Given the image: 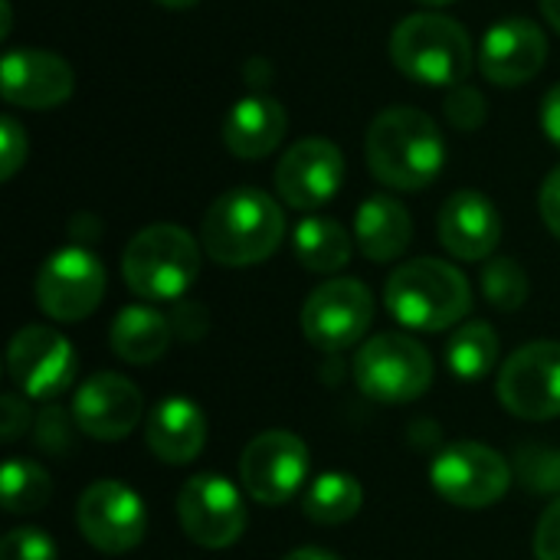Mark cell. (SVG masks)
I'll return each mask as SVG.
<instances>
[{
    "label": "cell",
    "instance_id": "cell-1",
    "mask_svg": "<svg viewBox=\"0 0 560 560\" xmlns=\"http://www.w3.org/2000/svg\"><path fill=\"white\" fill-rule=\"evenodd\" d=\"M371 174L394 190H423L446 167V141L436 121L410 105L381 112L364 138Z\"/></svg>",
    "mask_w": 560,
    "mask_h": 560
},
{
    "label": "cell",
    "instance_id": "cell-2",
    "mask_svg": "<svg viewBox=\"0 0 560 560\" xmlns=\"http://www.w3.org/2000/svg\"><path fill=\"white\" fill-rule=\"evenodd\" d=\"M285 236L282 207L256 187L220 194L200 226L203 253L220 266H256L269 259Z\"/></svg>",
    "mask_w": 560,
    "mask_h": 560
},
{
    "label": "cell",
    "instance_id": "cell-3",
    "mask_svg": "<svg viewBox=\"0 0 560 560\" xmlns=\"http://www.w3.org/2000/svg\"><path fill=\"white\" fill-rule=\"evenodd\" d=\"M384 305L404 328L446 331L469 315L472 292L456 266L423 256L394 269L384 285Z\"/></svg>",
    "mask_w": 560,
    "mask_h": 560
},
{
    "label": "cell",
    "instance_id": "cell-4",
    "mask_svg": "<svg viewBox=\"0 0 560 560\" xmlns=\"http://www.w3.org/2000/svg\"><path fill=\"white\" fill-rule=\"evenodd\" d=\"M121 276L138 299L177 302L200 276V243L174 223H154L131 236Z\"/></svg>",
    "mask_w": 560,
    "mask_h": 560
},
{
    "label": "cell",
    "instance_id": "cell-5",
    "mask_svg": "<svg viewBox=\"0 0 560 560\" xmlns=\"http://www.w3.org/2000/svg\"><path fill=\"white\" fill-rule=\"evenodd\" d=\"M390 59L413 82L453 89L472 69V39L453 16L413 13L390 33Z\"/></svg>",
    "mask_w": 560,
    "mask_h": 560
},
{
    "label": "cell",
    "instance_id": "cell-6",
    "mask_svg": "<svg viewBox=\"0 0 560 560\" xmlns=\"http://www.w3.org/2000/svg\"><path fill=\"white\" fill-rule=\"evenodd\" d=\"M354 381L364 397L384 407H400L423 397L433 384V358L410 335L384 331L361 345L354 358Z\"/></svg>",
    "mask_w": 560,
    "mask_h": 560
},
{
    "label": "cell",
    "instance_id": "cell-7",
    "mask_svg": "<svg viewBox=\"0 0 560 560\" xmlns=\"http://www.w3.org/2000/svg\"><path fill=\"white\" fill-rule=\"evenodd\" d=\"M430 482L440 499L456 509H489L505 499L512 486V466L486 443H450L430 466Z\"/></svg>",
    "mask_w": 560,
    "mask_h": 560
},
{
    "label": "cell",
    "instance_id": "cell-8",
    "mask_svg": "<svg viewBox=\"0 0 560 560\" xmlns=\"http://www.w3.org/2000/svg\"><path fill=\"white\" fill-rule=\"evenodd\" d=\"M374 322L371 289L358 279H328L302 305V331L318 351L354 348Z\"/></svg>",
    "mask_w": 560,
    "mask_h": 560
},
{
    "label": "cell",
    "instance_id": "cell-9",
    "mask_svg": "<svg viewBox=\"0 0 560 560\" xmlns=\"http://www.w3.org/2000/svg\"><path fill=\"white\" fill-rule=\"evenodd\" d=\"M495 394L522 420L560 417V341H532L505 358Z\"/></svg>",
    "mask_w": 560,
    "mask_h": 560
},
{
    "label": "cell",
    "instance_id": "cell-10",
    "mask_svg": "<svg viewBox=\"0 0 560 560\" xmlns=\"http://www.w3.org/2000/svg\"><path fill=\"white\" fill-rule=\"evenodd\" d=\"M177 522L184 535L210 551L230 548L246 532V505L240 489L217 472H200L177 492Z\"/></svg>",
    "mask_w": 560,
    "mask_h": 560
},
{
    "label": "cell",
    "instance_id": "cell-11",
    "mask_svg": "<svg viewBox=\"0 0 560 560\" xmlns=\"http://www.w3.org/2000/svg\"><path fill=\"white\" fill-rule=\"evenodd\" d=\"M75 525L95 551L128 555L144 541L148 512L135 489L118 479H98L79 495Z\"/></svg>",
    "mask_w": 560,
    "mask_h": 560
},
{
    "label": "cell",
    "instance_id": "cell-12",
    "mask_svg": "<svg viewBox=\"0 0 560 560\" xmlns=\"http://www.w3.org/2000/svg\"><path fill=\"white\" fill-rule=\"evenodd\" d=\"M105 266L85 246H66L52 253L36 276V305L52 322L89 318L105 295Z\"/></svg>",
    "mask_w": 560,
    "mask_h": 560
},
{
    "label": "cell",
    "instance_id": "cell-13",
    "mask_svg": "<svg viewBox=\"0 0 560 560\" xmlns=\"http://www.w3.org/2000/svg\"><path fill=\"white\" fill-rule=\"evenodd\" d=\"M7 368L23 397L56 400L62 390L72 387L79 358L62 331L49 325H26L13 335L7 348Z\"/></svg>",
    "mask_w": 560,
    "mask_h": 560
},
{
    "label": "cell",
    "instance_id": "cell-14",
    "mask_svg": "<svg viewBox=\"0 0 560 560\" xmlns=\"http://www.w3.org/2000/svg\"><path fill=\"white\" fill-rule=\"evenodd\" d=\"M308 446L289 430L259 433L240 456V482L259 505H285L308 479Z\"/></svg>",
    "mask_w": 560,
    "mask_h": 560
},
{
    "label": "cell",
    "instance_id": "cell-15",
    "mask_svg": "<svg viewBox=\"0 0 560 560\" xmlns=\"http://www.w3.org/2000/svg\"><path fill=\"white\" fill-rule=\"evenodd\" d=\"M345 184V158L338 144L325 138H302L295 141L279 167H276V190L282 203L292 210H318L325 207Z\"/></svg>",
    "mask_w": 560,
    "mask_h": 560
},
{
    "label": "cell",
    "instance_id": "cell-16",
    "mask_svg": "<svg viewBox=\"0 0 560 560\" xmlns=\"http://www.w3.org/2000/svg\"><path fill=\"white\" fill-rule=\"evenodd\" d=\"M144 413V400L141 390L121 377V374H92L89 381L79 384L75 400H72V420L75 427L92 436V440H125Z\"/></svg>",
    "mask_w": 560,
    "mask_h": 560
},
{
    "label": "cell",
    "instance_id": "cell-17",
    "mask_svg": "<svg viewBox=\"0 0 560 560\" xmlns=\"http://www.w3.org/2000/svg\"><path fill=\"white\" fill-rule=\"evenodd\" d=\"M0 85L3 98L16 108H56L75 89L72 66L46 49H7L0 62Z\"/></svg>",
    "mask_w": 560,
    "mask_h": 560
},
{
    "label": "cell",
    "instance_id": "cell-18",
    "mask_svg": "<svg viewBox=\"0 0 560 560\" xmlns=\"http://www.w3.org/2000/svg\"><path fill=\"white\" fill-rule=\"evenodd\" d=\"M548 62V36L538 23L512 16L495 23L479 46V69L489 82L515 89L532 82Z\"/></svg>",
    "mask_w": 560,
    "mask_h": 560
},
{
    "label": "cell",
    "instance_id": "cell-19",
    "mask_svg": "<svg viewBox=\"0 0 560 560\" xmlns=\"http://www.w3.org/2000/svg\"><path fill=\"white\" fill-rule=\"evenodd\" d=\"M436 233H440V243L446 246L450 256L466 259V262H479L499 249L502 217L486 194L456 190L440 210Z\"/></svg>",
    "mask_w": 560,
    "mask_h": 560
},
{
    "label": "cell",
    "instance_id": "cell-20",
    "mask_svg": "<svg viewBox=\"0 0 560 560\" xmlns=\"http://www.w3.org/2000/svg\"><path fill=\"white\" fill-rule=\"evenodd\" d=\"M144 440L161 463L187 466L207 446V417L190 397H164L148 413Z\"/></svg>",
    "mask_w": 560,
    "mask_h": 560
},
{
    "label": "cell",
    "instance_id": "cell-21",
    "mask_svg": "<svg viewBox=\"0 0 560 560\" xmlns=\"http://www.w3.org/2000/svg\"><path fill=\"white\" fill-rule=\"evenodd\" d=\"M285 128L289 115L272 95H246L230 108L223 121V141L230 154L243 161H259L282 144Z\"/></svg>",
    "mask_w": 560,
    "mask_h": 560
},
{
    "label": "cell",
    "instance_id": "cell-22",
    "mask_svg": "<svg viewBox=\"0 0 560 560\" xmlns=\"http://www.w3.org/2000/svg\"><path fill=\"white\" fill-rule=\"evenodd\" d=\"M354 240L358 249L371 259V262H394L407 253L410 240H413V220L410 210L394 200V197H368L358 207L354 217Z\"/></svg>",
    "mask_w": 560,
    "mask_h": 560
},
{
    "label": "cell",
    "instance_id": "cell-23",
    "mask_svg": "<svg viewBox=\"0 0 560 560\" xmlns=\"http://www.w3.org/2000/svg\"><path fill=\"white\" fill-rule=\"evenodd\" d=\"M171 318L148 305H128L115 315L108 345L128 364H154L171 348Z\"/></svg>",
    "mask_w": 560,
    "mask_h": 560
},
{
    "label": "cell",
    "instance_id": "cell-24",
    "mask_svg": "<svg viewBox=\"0 0 560 560\" xmlns=\"http://www.w3.org/2000/svg\"><path fill=\"white\" fill-rule=\"evenodd\" d=\"M292 249L308 272H322V276L341 272L351 262V236L331 217L302 220L292 233Z\"/></svg>",
    "mask_w": 560,
    "mask_h": 560
},
{
    "label": "cell",
    "instance_id": "cell-25",
    "mask_svg": "<svg viewBox=\"0 0 560 560\" xmlns=\"http://www.w3.org/2000/svg\"><path fill=\"white\" fill-rule=\"evenodd\" d=\"M499 361V335L489 322H466L446 345V368L456 381L476 384L492 374Z\"/></svg>",
    "mask_w": 560,
    "mask_h": 560
},
{
    "label": "cell",
    "instance_id": "cell-26",
    "mask_svg": "<svg viewBox=\"0 0 560 560\" xmlns=\"http://www.w3.org/2000/svg\"><path fill=\"white\" fill-rule=\"evenodd\" d=\"M364 505V489L348 472H322L305 492V518L315 525H345Z\"/></svg>",
    "mask_w": 560,
    "mask_h": 560
},
{
    "label": "cell",
    "instance_id": "cell-27",
    "mask_svg": "<svg viewBox=\"0 0 560 560\" xmlns=\"http://www.w3.org/2000/svg\"><path fill=\"white\" fill-rule=\"evenodd\" d=\"M0 492H3V509L10 515H23V512H39L49 502L52 482L43 466L26 459H10L0 469Z\"/></svg>",
    "mask_w": 560,
    "mask_h": 560
},
{
    "label": "cell",
    "instance_id": "cell-28",
    "mask_svg": "<svg viewBox=\"0 0 560 560\" xmlns=\"http://www.w3.org/2000/svg\"><path fill=\"white\" fill-rule=\"evenodd\" d=\"M482 292L499 312H518L528 302V272L512 256L489 259L482 269Z\"/></svg>",
    "mask_w": 560,
    "mask_h": 560
},
{
    "label": "cell",
    "instance_id": "cell-29",
    "mask_svg": "<svg viewBox=\"0 0 560 560\" xmlns=\"http://www.w3.org/2000/svg\"><path fill=\"white\" fill-rule=\"evenodd\" d=\"M515 472H518L522 486L538 495L560 492V450L538 446V443L522 446L518 459H515Z\"/></svg>",
    "mask_w": 560,
    "mask_h": 560
},
{
    "label": "cell",
    "instance_id": "cell-30",
    "mask_svg": "<svg viewBox=\"0 0 560 560\" xmlns=\"http://www.w3.org/2000/svg\"><path fill=\"white\" fill-rule=\"evenodd\" d=\"M0 560H56V541L43 528H13L0 541Z\"/></svg>",
    "mask_w": 560,
    "mask_h": 560
},
{
    "label": "cell",
    "instance_id": "cell-31",
    "mask_svg": "<svg viewBox=\"0 0 560 560\" xmlns=\"http://www.w3.org/2000/svg\"><path fill=\"white\" fill-rule=\"evenodd\" d=\"M446 118L459 131H476L486 125V98L472 85H453L446 95Z\"/></svg>",
    "mask_w": 560,
    "mask_h": 560
},
{
    "label": "cell",
    "instance_id": "cell-32",
    "mask_svg": "<svg viewBox=\"0 0 560 560\" xmlns=\"http://www.w3.org/2000/svg\"><path fill=\"white\" fill-rule=\"evenodd\" d=\"M36 443L39 450L52 453V456H62L69 453V443H72V427H69V417L59 404H46L39 420H36Z\"/></svg>",
    "mask_w": 560,
    "mask_h": 560
},
{
    "label": "cell",
    "instance_id": "cell-33",
    "mask_svg": "<svg viewBox=\"0 0 560 560\" xmlns=\"http://www.w3.org/2000/svg\"><path fill=\"white\" fill-rule=\"evenodd\" d=\"M26 151H30L26 131L20 128L16 118L3 115V118H0V177H3V180H10V177L23 167Z\"/></svg>",
    "mask_w": 560,
    "mask_h": 560
},
{
    "label": "cell",
    "instance_id": "cell-34",
    "mask_svg": "<svg viewBox=\"0 0 560 560\" xmlns=\"http://www.w3.org/2000/svg\"><path fill=\"white\" fill-rule=\"evenodd\" d=\"M535 558L560 560V499L541 515L535 532Z\"/></svg>",
    "mask_w": 560,
    "mask_h": 560
},
{
    "label": "cell",
    "instance_id": "cell-35",
    "mask_svg": "<svg viewBox=\"0 0 560 560\" xmlns=\"http://www.w3.org/2000/svg\"><path fill=\"white\" fill-rule=\"evenodd\" d=\"M0 410H3V423H0V436H3V443L20 440V436L26 433V427H30V407H26V400H23V397H16V394H3Z\"/></svg>",
    "mask_w": 560,
    "mask_h": 560
},
{
    "label": "cell",
    "instance_id": "cell-36",
    "mask_svg": "<svg viewBox=\"0 0 560 560\" xmlns=\"http://www.w3.org/2000/svg\"><path fill=\"white\" fill-rule=\"evenodd\" d=\"M538 207H541V220L545 226L560 240V167H555L545 184H541V197H538Z\"/></svg>",
    "mask_w": 560,
    "mask_h": 560
},
{
    "label": "cell",
    "instance_id": "cell-37",
    "mask_svg": "<svg viewBox=\"0 0 560 560\" xmlns=\"http://www.w3.org/2000/svg\"><path fill=\"white\" fill-rule=\"evenodd\" d=\"M541 128H545L548 141L560 148V82L541 102Z\"/></svg>",
    "mask_w": 560,
    "mask_h": 560
},
{
    "label": "cell",
    "instance_id": "cell-38",
    "mask_svg": "<svg viewBox=\"0 0 560 560\" xmlns=\"http://www.w3.org/2000/svg\"><path fill=\"white\" fill-rule=\"evenodd\" d=\"M282 560H341L335 551H325V548H299L292 555H285Z\"/></svg>",
    "mask_w": 560,
    "mask_h": 560
},
{
    "label": "cell",
    "instance_id": "cell-39",
    "mask_svg": "<svg viewBox=\"0 0 560 560\" xmlns=\"http://www.w3.org/2000/svg\"><path fill=\"white\" fill-rule=\"evenodd\" d=\"M541 13H545V20L560 33V0H541Z\"/></svg>",
    "mask_w": 560,
    "mask_h": 560
},
{
    "label": "cell",
    "instance_id": "cell-40",
    "mask_svg": "<svg viewBox=\"0 0 560 560\" xmlns=\"http://www.w3.org/2000/svg\"><path fill=\"white\" fill-rule=\"evenodd\" d=\"M0 13H3V23H0V36L7 39V33H10V3H7V0H0Z\"/></svg>",
    "mask_w": 560,
    "mask_h": 560
},
{
    "label": "cell",
    "instance_id": "cell-41",
    "mask_svg": "<svg viewBox=\"0 0 560 560\" xmlns=\"http://www.w3.org/2000/svg\"><path fill=\"white\" fill-rule=\"evenodd\" d=\"M158 3H164V7H171V10H187V7H194V3H200V0H158Z\"/></svg>",
    "mask_w": 560,
    "mask_h": 560
},
{
    "label": "cell",
    "instance_id": "cell-42",
    "mask_svg": "<svg viewBox=\"0 0 560 560\" xmlns=\"http://www.w3.org/2000/svg\"><path fill=\"white\" fill-rule=\"evenodd\" d=\"M420 3H427V7H446V3H453V0H420Z\"/></svg>",
    "mask_w": 560,
    "mask_h": 560
}]
</instances>
